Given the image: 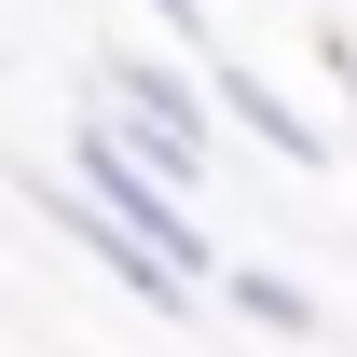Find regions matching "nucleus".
Listing matches in <instances>:
<instances>
[{
  "mask_svg": "<svg viewBox=\"0 0 357 357\" xmlns=\"http://www.w3.org/2000/svg\"><path fill=\"white\" fill-rule=\"evenodd\" d=\"M69 178H83L110 220H137V234H151V248H165L178 275H206V234H192V206H178V178L151 165V151H137V137L110 124V110H83V137H69Z\"/></svg>",
  "mask_w": 357,
  "mask_h": 357,
  "instance_id": "obj_1",
  "label": "nucleus"
},
{
  "mask_svg": "<svg viewBox=\"0 0 357 357\" xmlns=\"http://www.w3.org/2000/svg\"><path fill=\"white\" fill-rule=\"evenodd\" d=\"M42 206H55V234H69V248H83V261L110 275L124 303H151V316H192V289H206V275H178V261H165V248H151L137 220H110V206H96L83 178H55Z\"/></svg>",
  "mask_w": 357,
  "mask_h": 357,
  "instance_id": "obj_2",
  "label": "nucleus"
},
{
  "mask_svg": "<svg viewBox=\"0 0 357 357\" xmlns=\"http://www.w3.org/2000/svg\"><path fill=\"white\" fill-rule=\"evenodd\" d=\"M96 110H110V124H124L137 151L178 178V192L206 178V110H192V83H178V69H151V55H110V96H96Z\"/></svg>",
  "mask_w": 357,
  "mask_h": 357,
  "instance_id": "obj_3",
  "label": "nucleus"
},
{
  "mask_svg": "<svg viewBox=\"0 0 357 357\" xmlns=\"http://www.w3.org/2000/svg\"><path fill=\"white\" fill-rule=\"evenodd\" d=\"M220 110H234L248 137H261V151H289V165H316V124H303V110H289L275 83H248V69H220Z\"/></svg>",
  "mask_w": 357,
  "mask_h": 357,
  "instance_id": "obj_4",
  "label": "nucleus"
},
{
  "mask_svg": "<svg viewBox=\"0 0 357 357\" xmlns=\"http://www.w3.org/2000/svg\"><path fill=\"white\" fill-rule=\"evenodd\" d=\"M220 303H234V316H261V330H316V303L289 289V275H220Z\"/></svg>",
  "mask_w": 357,
  "mask_h": 357,
  "instance_id": "obj_5",
  "label": "nucleus"
},
{
  "mask_svg": "<svg viewBox=\"0 0 357 357\" xmlns=\"http://www.w3.org/2000/svg\"><path fill=\"white\" fill-rule=\"evenodd\" d=\"M151 14H165V28H178V42H206V14H192V0H151Z\"/></svg>",
  "mask_w": 357,
  "mask_h": 357,
  "instance_id": "obj_6",
  "label": "nucleus"
}]
</instances>
